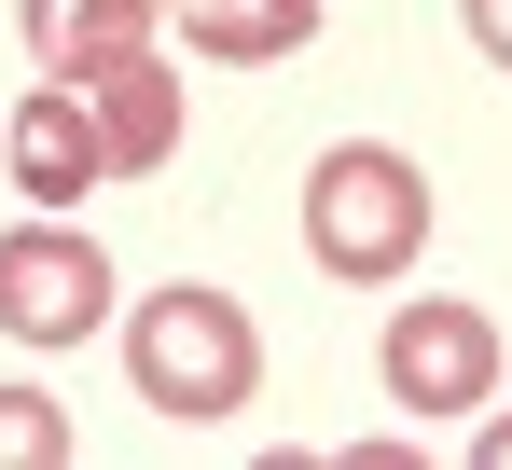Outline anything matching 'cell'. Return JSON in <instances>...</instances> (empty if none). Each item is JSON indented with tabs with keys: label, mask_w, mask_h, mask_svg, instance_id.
Wrapping results in <instances>:
<instances>
[{
	"label": "cell",
	"mask_w": 512,
	"mask_h": 470,
	"mask_svg": "<svg viewBox=\"0 0 512 470\" xmlns=\"http://www.w3.org/2000/svg\"><path fill=\"white\" fill-rule=\"evenodd\" d=\"M125 388L153 401L167 429H222V415H250V401H263V332H250V305L208 291V277L139 291V318H125Z\"/></svg>",
	"instance_id": "6da1fadb"
},
{
	"label": "cell",
	"mask_w": 512,
	"mask_h": 470,
	"mask_svg": "<svg viewBox=\"0 0 512 470\" xmlns=\"http://www.w3.org/2000/svg\"><path fill=\"white\" fill-rule=\"evenodd\" d=\"M429 249V166L388 153V139H333V153L305 166V263L346 277V291H388V277H416Z\"/></svg>",
	"instance_id": "7a4b0ae2"
},
{
	"label": "cell",
	"mask_w": 512,
	"mask_h": 470,
	"mask_svg": "<svg viewBox=\"0 0 512 470\" xmlns=\"http://www.w3.org/2000/svg\"><path fill=\"white\" fill-rule=\"evenodd\" d=\"M97 318H111L97 235L70 222V208H28V222L0 235V332H14V346H84Z\"/></svg>",
	"instance_id": "3957f363"
},
{
	"label": "cell",
	"mask_w": 512,
	"mask_h": 470,
	"mask_svg": "<svg viewBox=\"0 0 512 470\" xmlns=\"http://www.w3.org/2000/svg\"><path fill=\"white\" fill-rule=\"evenodd\" d=\"M374 374H388V401H416V415H485L499 401V318L457 305V291H416V305L388 318Z\"/></svg>",
	"instance_id": "277c9868"
},
{
	"label": "cell",
	"mask_w": 512,
	"mask_h": 470,
	"mask_svg": "<svg viewBox=\"0 0 512 470\" xmlns=\"http://www.w3.org/2000/svg\"><path fill=\"white\" fill-rule=\"evenodd\" d=\"M0 166H14V194H28V208H84L97 180H111L84 83H42V97H14V125H0Z\"/></svg>",
	"instance_id": "5b68a950"
},
{
	"label": "cell",
	"mask_w": 512,
	"mask_h": 470,
	"mask_svg": "<svg viewBox=\"0 0 512 470\" xmlns=\"http://www.w3.org/2000/svg\"><path fill=\"white\" fill-rule=\"evenodd\" d=\"M84 111H97V153H111V180H153V166L180 153V70L153 56V42L97 56V70H84Z\"/></svg>",
	"instance_id": "8992f818"
},
{
	"label": "cell",
	"mask_w": 512,
	"mask_h": 470,
	"mask_svg": "<svg viewBox=\"0 0 512 470\" xmlns=\"http://www.w3.org/2000/svg\"><path fill=\"white\" fill-rule=\"evenodd\" d=\"M167 28L208 70H277V56L319 42V0H167Z\"/></svg>",
	"instance_id": "52a82bcc"
},
{
	"label": "cell",
	"mask_w": 512,
	"mask_h": 470,
	"mask_svg": "<svg viewBox=\"0 0 512 470\" xmlns=\"http://www.w3.org/2000/svg\"><path fill=\"white\" fill-rule=\"evenodd\" d=\"M153 14H167V0H14L28 56H42L56 83H84L97 56H125V42H153Z\"/></svg>",
	"instance_id": "ba28073f"
},
{
	"label": "cell",
	"mask_w": 512,
	"mask_h": 470,
	"mask_svg": "<svg viewBox=\"0 0 512 470\" xmlns=\"http://www.w3.org/2000/svg\"><path fill=\"white\" fill-rule=\"evenodd\" d=\"M0 470H70V415L42 388H0Z\"/></svg>",
	"instance_id": "9c48e42d"
},
{
	"label": "cell",
	"mask_w": 512,
	"mask_h": 470,
	"mask_svg": "<svg viewBox=\"0 0 512 470\" xmlns=\"http://www.w3.org/2000/svg\"><path fill=\"white\" fill-rule=\"evenodd\" d=\"M457 28L485 42V70H512V0H457Z\"/></svg>",
	"instance_id": "30bf717a"
},
{
	"label": "cell",
	"mask_w": 512,
	"mask_h": 470,
	"mask_svg": "<svg viewBox=\"0 0 512 470\" xmlns=\"http://www.w3.org/2000/svg\"><path fill=\"white\" fill-rule=\"evenodd\" d=\"M471 457H485V470H512V415H485V429H471Z\"/></svg>",
	"instance_id": "8fae6325"
}]
</instances>
